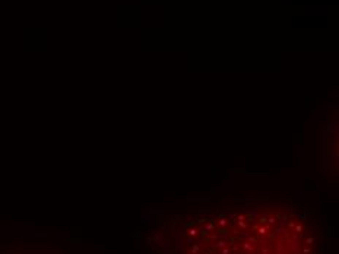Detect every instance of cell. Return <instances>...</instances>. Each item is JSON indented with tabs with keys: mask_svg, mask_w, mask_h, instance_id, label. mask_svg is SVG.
<instances>
[{
	"mask_svg": "<svg viewBox=\"0 0 339 254\" xmlns=\"http://www.w3.org/2000/svg\"><path fill=\"white\" fill-rule=\"evenodd\" d=\"M148 254H328L320 225L292 202L248 200L187 209L146 232Z\"/></svg>",
	"mask_w": 339,
	"mask_h": 254,
	"instance_id": "cell-1",
	"label": "cell"
}]
</instances>
